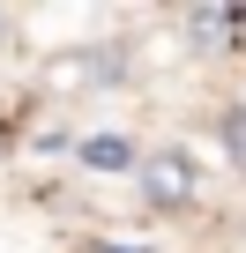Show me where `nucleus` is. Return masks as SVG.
<instances>
[{
  "label": "nucleus",
  "instance_id": "nucleus-1",
  "mask_svg": "<svg viewBox=\"0 0 246 253\" xmlns=\"http://www.w3.org/2000/svg\"><path fill=\"white\" fill-rule=\"evenodd\" d=\"M135 194L149 201V209H194V194H201V171H194V157L187 149H149L142 164H135Z\"/></svg>",
  "mask_w": 246,
  "mask_h": 253
},
{
  "label": "nucleus",
  "instance_id": "nucleus-2",
  "mask_svg": "<svg viewBox=\"0 0 246 253\" xmlns=\"http://www.w3.org/2000/svg\"><path fill=\"white\" fill-rule=\"evenodd\" d=\"M75 164H90V171H135L142 157H135V142H119V134H90V142H75Z\"/></svg>",
  "mask_w": 246,
  "mask_h": 253
},
{
  "label": "nucleus",
  "instance_id": "nucleus-3",
  "mask_svg": "<svg viewBox=\"0 0 246 253\" xmlns=\"http://www.w3.org/2000/svg\"><path fill=\"white\" fill-rule=\"evenodd\" d=\"M187 38H201V45L224 52V45L239 38V8H194V15H187Z\"/></svg>",
  "mask_w": 246,
  "mask_h": 253
},
{
  "label": "nucleus",
  "instance_id": "nucleus-4",
  "mask_svg": "<svg viewBox=\"0 0 246 253\" xmlns=\"http://www.w3.org/2000/svg\"><path fill=\"white\" fill-rule=\"evenodd\" d=\"M239 30H246V8H239Z\"/></svg>",
  "mask_w": 246,
  "mask_h": 253
},
{
  "label": "nucleus",
  "instance_id": "nucleus-5",
  "mask_svg": "<svg viewBox=\"0 0 246 253\" xmlns=\"http://www.w3.org/2000/svg\"><path fill=\"white\" fill-rule=\"evenodd\" d=\"M0 30H8V15H0Z\"/></svg>",
  "mask_w": 246,
  "mask_h": 253
}]
</instances>
